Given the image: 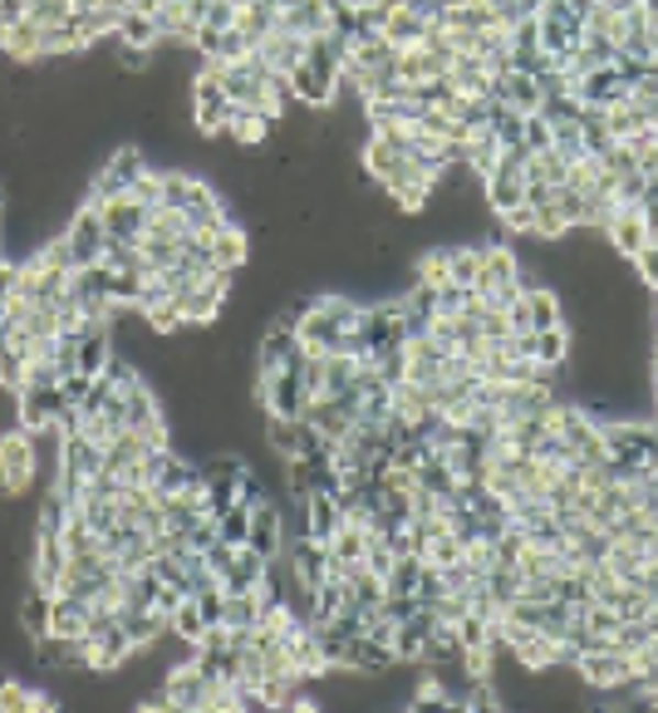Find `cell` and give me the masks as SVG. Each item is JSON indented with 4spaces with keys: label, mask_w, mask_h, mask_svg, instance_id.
Segmentation results:
<instances>
[{
    "label": "cell",
    "mask_w": 658,
    "mask_h": 713,
    "mask_svg": "<svg viewBox=\"0 0 658 713\" xmlns=\"http://www.w3.org/2000/svg\"><path fill=\"white\" fill-rule=\"evenodd\" d=\"M40 478V458H35V434L20 424L0 428V492L20 497L30 482Z\"/></svg>",
    "instance_id": "obj_1"
},
{
    "label": "cell",
    "mask_w": 658,
    "mask_h": 713,
    "mask_svg": "<svg viewBox=\"0 0 658 713\" xmlns=\"http://www.w3.org/2000/svg\"><path fill=\"white\" fill-rule=\"evenodd\" d=\"M575 674L590 694H604V689H619L634 679V655H624V649H614V645L585 649V655L575 659Z\"/></svg>",
    "instance_id": "obj_2"
},
{
    "label": "cell",
    "mask_w": 658,
    "mask_h": 713,
    "mask_svg": "<svg viewBox=\"0 0 658 713\" xmlns=\"http://www.w3.org/2000/svg\"><path fill=\"white\" fill-rule=\"evenodd\" d=\"M65 241H69V251H74V271H79V266H99L103 246H109V232H103V212H99V207L84 202L79 212L69 217Z\"/></svg>",
    "instance_id": "obj_3"
},
{
    "label": "cell",
    "mask_w": 658,
    "mask_h": 713,
    "mask_svg": "<svg viewBox=\"0 0 658 713\" xmlns=\"http://www.w3.org/2000/svg\"><path fill=\"white\" fill-rule=\"evenodd\" d=\"M211 694H217V679H207L197 669V659L187 665H173L163 679V699L167 709H211Z\"/></svg>",
    "instance_id": "obj_4"
},
{
    "label": "cell",
    "mask_w": 658,
    "mask_h": 713,
    "mask_svg": "<svg viewBox=\"0 0 658 713\" xmlns=\"http://www.w3.org/2000/svg\"><path fill=\"white\" fill-rule=\"evenodd\" d=\"M227 109H231V99H227V89H221V75L211 65H201V75L193 79V119H197V129L201 133H221L227 129Z\"/></svg>",
    "instance_id": "obj_5"
},
{
    "label": "cell",
    "mask_w": 658,
    "mask_h": 713,
    "mask_svg": "<svg viewBox=\"0 0 658 713\" xmlns=\"http://www.w3.org/2000/svg\"><path fill=\"white\" fill-rule=\"evenodd\" d=\"M94 207L103 212V232H109V241H143V227H147V212H153V207H143L133 193L109 197V202H94Z\"/></svg>",
    "instance_id": "obj_6"
},
{
    "label": "cell",
    "mask_w": 658,
    "mask_h": 713,
    "mask_svg": "<svg viewBox=\"0 0 658 713\" xmlns=\"http://www.w3.org/2000/svg\"><path fill=\"white\" fill-rule=\"evenodd\" d=\"M305 424L325 438V448H339L349 438V428H354V408H349L339 394H320V398H310V408H305Z\"/></svg>",
    "instance_id": "obj_7"
},
{
    "label": "cell",
    "mask_w": 658,
    "mask_h": 713,
    "mask_svg": "<svg viewBox=\"0 0 658 713\" xmlns=\"http://www.w3.org/2000/svg\"><path fill=\"white\" fill-rule=\"evenodd\" d=\"M339 527H344V502H339V492L335 487L310 492V497H305V537L329 541Z\"/></svg>",
    "instance_id": "obj_8"
},
{
    "label": "cell",
    "mask_w": 658,
    "mask_h": 713,
    "mask_svg": "<svg viewBox=\"0 0 658 713\" xmlns=\"http://www.w3.org/2000/svg\"><path fill=\"white\" fill-rule=\"evenodd\" d=\"M604 241H610V251L619 261H634L644 251V241H649V227H644L639 207H619V212L610 217V227H604Z\"/></svg>",
    "instance_id": "obj_9"
},
{
    "label": "cell",
    "mask_w": 658,
    "mask_h": 713,
    "mask_svg": "<svg viewBox=\"0 0 658 713\" xmlns=\"http://www.w3.org/2000/svg\"><path fill=\"white\" fill-rule=\"evenodd\" d=\"M305 360V344L295 330H281V325H271V330L261 334V350H256V370H300Z\"/></svg>",
    "instance_id": "obj_10"
},
{
    "label": "cell",
    "mask_w": 658,
    "mask_h": 713,
    "mask_svg": "<svg viewBox=\"0 0 658 713\" xmlns=\"http://www.w3.org/2000/svg\"><path fill=\"white\" fill-rule=\"evenodd\" d=\"M65 571H69V547H65V537L35 531V585L55 595L59 581H65Z\"/></svg>",
    "instance_id": "obj_11"
},
{
    "label": "cell",
    "mask_w": 658,
    "mask_h": 713,
    "mask_svg": "<svg viewBox=\"0 0 658 713\" xmlns=\"http://www.w3.org/2000/svg\"><path fill=\"white\" fill-rule=\"evenodd\" d=\"M271 113L256 109V103H231L227 109V129H221V139H231L237 149H256V143L271 133Z\"/></svg>",
    "instance_id": "obj_12"
},
{
    "label": "cell",
    "mask_w": 658,
    "mask_h": 713,
    "mask_svg": "<svg viewBox=\"0 0 658 713\" xmlns=\"http://www.w3.org/2000/svg\"><path fill=\"white\" fill-rule=\"evenodd\" d=\"M246 547L261 551L265 561L285 551V517H281V507H275V502H261V507H251V537H246Z\"/></svg>",
    "instance_id": "obj_13"
},
{
    "label": "cell",
    "mask_w": 658,
    "mask_h": 713,
    "mask_svg": "<svg viewBox=\"0 0 658 713\" xmlns=\"http://www.w3.org/2000/svg\"><path fill=\"white\" fill-rule=\"evenodd\" d=\"M526 350L540 370H566L570 364V320L566 325H550V330H530L526 334Z\"/></svg>",
    "instance_id": "obj_14"
},
{
    "label": "cell",
    "mask_w": 658,
    "mask_h": 713,
    "mask_svg": "<svg viewBox=\"0 0 658 713\" xmlns=\"http://www.w3.org/2000/svg\"><path fill=\"white\" fill-rule=\"evenodd\" d=\"M305 45H310V40L275 30V35H265L256 45V55L265 59V69H271V75H295V69L305 65Z\"/></svg>",
    "instance_id": "obj_15"
},
{
    "label": "cell",
    "mask_w": 658,
    "mask_h": 713,
    "mask_svg": "<svg viewBox=\"0 0 658 713\" xmlns=\"http://www.w3.org/2000/svg\"><path fill=\"white\" fill-rule=\"evenodd\" d=\"M45 635H59V639H84V635H89V601H79V595L55 591V601H50V630H45Z\"/></svg>",
    "instance_id": "obj_16"
},
{
    "label": "cell",
    "mask_w": 658,
    "mask_h": 713,
    "mask_svg": "<svg viewBox=\"0 0 658 713\" xmlns=\"http://www.w3.org/2000/svg\"><path fill=\"white\" fill-rule=\"evenodd\" d=\"M624 94H629V84L619 79V69H614V65L590 69V75L575 79V99L580 103H600V109H610V103H619Z\"/></svg>",
    "instance_id": "obj_17"
},
{
    "label": "cell",
    "mask_w": 658,
    "mask_h": 713,
    "mask_svg": "<svg viewBox=\"0 0 658 713\" xmlns=\"http://www.w3.org/2000/svg\"><path fill=\"white\" fill-rule=\"evenodd\" d=\"M261 581H265V556L251 551V547H237L231 566L221 571V585L237 595V591H261Z\"/></svg>",
    "instance_id": "obj_18"
},
{
    "label": "cell",
    "mask_w": 658,
    "mask_h": 713,
    "mask_svg": "<svg viewBox=\"0 0 658 713\" xmlns=\"http://www.w3.org/2000/svg\"><path fill=\"white\" fill-rule=\"evenodd\" d=\"M109 40H119V45H129V50H157L163 45V30H157V20L143 15V10H123L119 30H113Z\"/></svg>",
    "instance_id": "obj_19"
},
{
    "label": "cell",
    "mask_w": 658,
    "mask_h": 713,
    "mask_svg": "<svg viewBox=\"0 0 658 713\" xmlns=\"http://www.w3.org/2000/svg\"><path fill=\"white\" fill-rule=\"evenodd\" d=\"M432 30V20L428 15H418V10H408V6H398L394 15L384 20V40L394 50H413V45H423V35Z\"/></svg>",
    "instance_id": "obj_20"
},
{
    "label": "cell",
    "mask_w": 658,
    "mask_h": 713,
    "mask_svg": "<svg viewBox=\"0 0 658 713\" xmlns=\"http://www.w3.org/2000/svg\"><path fill=\"white\" fill-rule=\"evenodd\" d=\"M526 316H530V330L566 325V296H560L556 286H530L526 290Z\"/></svg>",
    "instance_id": "obj_21"
},
{
    "label": "cell",
    "mask_w": 658,
    "mask_h": 713,
    "mask_svg": "<svg viewBox=\"0 0 658 713\" xmlns=\"http://www.w3.org/2000/svg\"><path fill=\"white\" fill-rule=\"evenodd\" d=\"M448 84H452L458 94H492L496 75L486 69L482 55H458V59H452V69H448Z\"/></svg>",
    "instance_id": "obj_22"
},
{
    "label": "cell",
    "mask_w": 658,
    "mask_h": 713,
    "mask_svg": "<svg viewBox=\"0 0 658 713\" xmlns=\"http://www.w3.org/2000/svg\"><path fill=\"white\" fill-rule=\"evenodd\" d=\"M0 709L6 713H50V709H59V699L50 694V689H25V684H15V679H0Z\"/></svg>",
    "instance_id": "obj_23"
},
{
    "label": "cell",
    "mask_w": 658,
    "mask_h": 713,
    "mask_svg": "<svg viewBox=\"0 0 658 713\" xmlns=\"http://www.w3.org/2000/svg\"><path fill=\"white\" fill-rule=\"evenodd\" d=\"M211 261H217L221 271H241L251 261V232H241L237 222L227 227V232L211 237Z\"/></svg>",
    "instance_id": "obj_24"
},
{
    "label": "cell",
    "mask_w": 658,
    "mask_h": 713,
    "mask_svg": "<svg viewBox=\"0 0 658 713\" xmlns=\"http://www.w3.org/2000/svg\"><path fill=\"white\" fill-rule=\"evenodd\" d=\"M237 30L251 40V45H261L265 35H275V10L261 6V0H241L237 6Z\"/></svg>",
    "instance_id": "obj_25"
},
{
    "label": "cell",
    "mask_w": 658,
    "mask_h": 713,
    "mask_svg": "<svg viewBox=\"0 0 658 713\" xmlns=\"http://www.w3.org/2000/svg\"><path fill=\"white\" fill-rule=\"evenodd\" d=\"M50 601H55V595H50V591H40V585H35V591L25 595V605H20V611H15L20 630H25L30 639H40V635L50 630Z\"/></svg>",
    "instance_id": "obj_26"
},
{
    "label": "cell",
    "mask_w": 658,
    "mask_h": 713,
    "mask_svg": "<svg viewBox=\"0 0 658 713\" xmlns=\"http://www.w3.org/2000/svg\"><path fill=\"white\" fill-rule=\"evenodd\" d=\"M476 276H482V246H448V281H458V286L472 290Z\"/></svg>",
    "instance_id": "obj_27"
},
{
    "label": "cell",
    "mask_w": 658,
    "mask_h": 713,
    "mask_svg": "<svg viewBox=\"0 0 658 713\" xmlns=\"http://www.w3.org/2000/svg\"><path fill=\"white\" fill-rule=\"evenodd\" d=\"M167 630H173L177 639H187V645H197V639L207 635V615L197 611V601H193V595H183V601H177L173 625H167Z\"/></svg>",
    "instance_id": "obj_28"
},
{
    "label": "cell",
    "mask_w": 658,
    "mask_h": 713,
    "mask_svg": "<svg viewBox=\"0 0 658 713\" xmlns=\"http://www.w3.org/2000/svg\"><path fill=\"white\" fill-rule=\"evenodd\" d=\"M217 531H221V541H231V547H246V537H251V507L246 502L217 512Z\"/></svg>",
    "instance_id": "obj_29"
},
{
    "label": "cell",
    "mask_w": 658,
    "mask_h": 713,
    "mask_svg": "<svg viewBox=\"0 0 658 713\" xmlns=\"http://www.w3.org/2000/svg\"><path fill=\"white\" fill-rule=\"evenodd\" d=\"M423 561H428V566H442V571H448V566H458L462 561V537H458V531H438V537H432L428 541V551H423Z\"/></svg>",
    "instance_id": "obj_30"
},
{
    "label": "cell",
    "mask_w": 658,
    "mask_h": 713,
    "mask_svg": "<svg viewBox=\"0 0 658 713\" xmlns=\"http://www.w3.org/2000/svg\"><path fill=\"white\" fill-rule=\"evenodd\" d=\"M522 143L530 153H546V149H556V133H550V123L540 119V113H526V133H522Z\"/></svg>",
    "instance_id": "obj_31"
},
{
    "label": "cell",
    "mask_w": 658,
    "mask_h": 713,
    "mask_svg": "<svg viewBox=\"0 0 658 713\" xmlns=\"http://www.w3.org/2000/svg\"><path fill=\"white\" fill-rule=\"evenodd\" d=\"M25 15H30V10H25V0H0V40H6L10 30H15Z\"/></svg>",
    "instance_id": "obj_32"
},
{
    "label": "cell",
    "mask_w": 658,
    "mask_h": 713,
    "mask_svg": "<svg viewBox=\"0 0 658 713\" xmlns=\"http://www.w3.org/2000/svg\"><path fill=\"white\" fill-rule=\"evenodd\" d=\"M20 290V261L0 256V300H10Z\"/></svg>",
    "instance_id": "obj_33"
},
{
    "label": "cell",
    "mask_w": 658,
    "mask_h": 713,
    "mask_svg": "<svg viewBox=\"0 0 658 713\" xmlns=\"http://www.w3.org/2000/svg\"><path fill=\"white\" fill-rule=\"evenodd\" d=\"M512 6H516V15H536V10L546 6V0H512Z\"/></svg>",
    "instance_id": "obj_34"
},
{
    "label": "cell",
    "mask_w": 658,
    "mask_h": 713,
    "mask_svg": "<svg viewBox=\"0 0 658 713\" xmlns=\"http://www.w3.org/2000/svg\"><path fill=\"white\" fill-rule=\"evenodd\" d=\"M649 556H654V561H658V537H654V547H649Z\"/></svg>",
    "instance_id": "obj_35"
}]
</instances>
